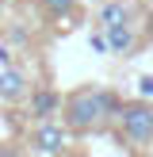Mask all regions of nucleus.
I'll use <instances>...</instances> for the list:
<instances>
[{"label": "nucleus", "instance_id": "nucleus-1", "mask_svg": "<svg viewBox=\"0 0 153 157\" xmlns=\"http://www.w3.org/2000/svg\"><path fill=\"white\" fill-rule=\"evenodd\" d=\"M119 111H122V100L107 88H92V84L69 92L65 104H61V119L73 134H84V130L99 127L107 119H119Z\"/></svg>", "mask_w": 153, "mask_h": 157}, {"label": "nucleus", "instance_id": "nucleus-2", "mask_svg": "<svg viewBox=\"0 0 153 157\" xmlns=\"http://www.w3.org/2000/svg\"><path fill=\"white\" fill-rule=\"evenodd\" d=\"M119 130L130 146H145L153 142V104L134 100V104H122L119 111Z\"/></svg>", "mask_w": 153, "mask_h": 157}, {"label": "nucleus", "instance_id": "nucleus-3", "mask_svg": "<svg viewBox=\"0 0 153 157\" xmlns=\"http://www.w3.org/2000/svg\"><path fill=\"white\" fill-rule=\"evenodd\" d=\"M69 134H73V130L61 127V123L38 119L35 127H31V134H27V146H31L35 153H42V157H61L65 146H69Z\"/></svg>", "mask_w": 153, "mask_h": 157}, {"label": "nucleus", "instance_id": "nucleus-4", "mask_svg": "<svg viewBox=\"0 0 153 157\" xmlns=\"http://www.w3.org/2000/svg\"><path fill=\"white\" fill-rule=\"evenodd\" d=\"M31 96V81L19 65H4L0 69V100L4 104H19V100Z\"/></svg>", "mask_w": 153, "mask_h": 157}, {"label": "nucleus", "instance_id": "nucleus-5", "mask_svg": "<svg viewBox=\"0 0 153 157\" xmlns=\"http://www.w3.org/2000/svg\"><path fill=\"white\" fill-rule=\"evenodd\" d=\"M61 104H65V96L61 92H54V88H31V96H27V115L31 119H54V115L61 111Z\"/></svg>", "mask_w": 153, "mask_h": 157}, {"label": "nucleus", "instance_id": "nucleus-6", "mask_svg": "<svg viewBox=\"0 0 153 157\" xmlns=\"http://www.w3.org/2000/svg\"><path fill=\"white\" fill-rule=\"evenodd\" d=\"M119 23H134V4L126 0H103L96 12V27L107 31V27H119Z\"/></svg>", "mask_w": 153, "mask_h": 157}, {"label": "nucleus", "instance_id": "nucleus-7", "mask_svg": "<svg viewBox=\"0 0 153 157\" xmlns=\"http://www.w3.org/2000/svg\"><path fill=\"white\" fill-rule=\"evenodd\" d=\"M107 42H111V54H119V58H130V54L138 50V31H134V23L107 27Z\"/></svg>", "mask_w": 153, "mask_h": 157}, {"label": "nucleus", "instance_id": "nucleus-8", "mask_svg": "<svg viewBox=\"0 0 153 157\" xmlns=\"http://www.w3.org/2000/svg\"><path fill=\"white\" fill-rule=\"evenodd\" d=\"M38 4L46 8V12L54 15V19H65V15L76 12V0H38Z\"/></svg>", "mask_w": 153, "mask_h": 157}, {"label": "nucleus", "instance_id": "nucleus-9", "mask_svg": "<svg viewBox=\"0 0 153 157\" xmlns=\"http://www.w3.org/2000/svg\"><path fill=\"white\" fill-rule=\"evenodd\" d=\"M88 42H92V50H96V54H111V42H107V31H92V35H88Z\"/></svg>", "mask_w": 153, "mask_h": 157}, {"label": "nucleus", "instance_id": "nucleus-10", "mask_svg": "<svg viewBox=\"0 0 153 157\" xmlns=\"http://www.w3.org/2000/svg\"><path fill=\"white\" fill-rule=\"evenodd\" d=\"M0 157H27V153H23V146H12V142H4V146H0Z\"/></svg>", "mask_w": 153, "mask_h": 157}, {"label": "nucleus", "instance_id": "nucleus-11", "mask_svg": "<svg viewBox=\"0 0 153 157\" xmlns=\"http://www.w3.org/2000/svg\"><path fill=\"white\" fill-rule=\"evenodd\" d=\"M138 84H142V96H145V100H153V77H142Z\"/></svg>", "mask_w": 153, "mask_h": 157}]
</instances>
